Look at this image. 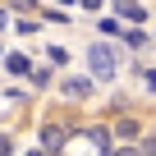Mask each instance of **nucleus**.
<instances>
[{"label": "nucleus", "mask_w": 156, "mask_h": 156, "mask_svg": "<svg viewBox=\"0 0 156 156\" xmlns=\"http://www.w3.org/2000/svg\"><path fill=\"white\" fill-rule=\"evenodd\" d=\"M64 97H73V101H83V97H92V78H83V73H73V78H64Z\"/></svg>", "instance_id": "2"}, {"label": "nucleus", "mask_w": 156, "mask_h": 156, "mask_svg": "<svg viewBox=\"0 0 156 156\" xmlns=\"http://www.w3.org/2000/svg\"><path fill=\"white\" fill-rule=\"evenodd\" d=\"M87 69H92V78H115V51L106 41L87 46Z\"/></svg>", "instance_id": "1"}, {"label": "nucleus", "mask_w": 156, "mask_h": 156, "mask_svg": "<svg viewBox=\"0 0 156 156\" xmlns=\"http://www.w3.org/2000/svg\"><path fill=\"white\" fill-rule=\"evenodd\" d=\"M9 73H32V64H28L23 55H9Z\"/></svg>", "instance_id": "5"}, {"label": "nucleus", "mask_w": 156, "mask_h": 156, "mask_svg": "<svg viewBox=\"0 0 156 156\" xmlns=\"http://www.w3.org/2000/svg\"><path fill=\"white\" fill-rule=\"evenodd\" d=\"M9 151H14V142H9L5 133H0V156H9Z\"/></svg>", "instance_id": "8"}, {"label": "nucleus", "mask_w": 156, "mask_h": 156, "mask_svg": "<svg viewBox=\"0 0 156 156\" xmlns=\"http://www.w3.org/2000/svg\"><path fill=\"white\" fill-rule=\"evenodd\" d=\"M142 83H147V87L156 92V69H147V73H142Z\"/></svg>", "instance_id": "9"}, {"label": "nucleus", "mask_w": 156, "mask_h": 156, "mask_svg": "<svg viewBox=\"0 0 156 156\" xmlns=\"http://www.w3.org/2000/svg\"><path fill=\"white\" fill-rule=\"evenodd\" d=\"M5 23H9V19H5V9H0V32H5Z\"/></svg>", "instance_id": "11"}, {"label": "nucleus", "mask_w": 156, "mask_h": 156, "mask_svg": "<svg viewBox=\"0 0 156 156\" xmlns=\"http://www.w3.org/2000/svg\"><path fill=\"white\" fill-rule=\"evenodd\" d=\"M115 133H119V138H133V133H138V124H133V119H119V124H115Z\"/></svg>", "instance_id": "6"}, {"label": "nucleus", "mask_w": 156, "mask_h": 156, "mask_svg": "<svg viewBox=\"0 0 156 156\" xmlns=\"http://www.w3.org/2000/svg\"><path fill=\"white\" fill-rule=\"evenodd\" d=\"M41 142H46V147H60V142H64V133H60V129H51V124H46V129H41Z\"/></svg>", "instance_id": "4"}, {"label": "nucleus", "mask_w": 156, "mask_h": 156, "mask_svg": "<svg viewBox=\"0 0 156 156\" xmlns=\"http://www.w3.org/2000/svg\"><path fill=\"white\" fill-rule=\"evenodd\" d=\"M106 5V0H83V9H101Z\"/></svg>", "instance_id": "10"}, {"label": "nucleus", "mask_w": 156, "mask_h": 156, "mask_svg": "<svg viewBox=\"0 0 156 156\" xmlns=\"http://www.w3.org/2000/svg\"><path fill=\"white\" fill-rule=\"evenodd\" d=\"M106 156H142V151H133V147H115V151H106Z\"/></svg>", "instance_id": "7"}, {"label": "nucleus", "mask_w": 156, "mask_h": 156, "mask_svg": "<svg viewBox=\"0 0 156 156\" xmlns=\"http://www.w3.org/2000/svg\"><path fill=\"white\" fill-rule=\"evenodd\" d=\"M110 5H115V14H124L129 23H142L147 14H142V5H138V0H110Z\"/></svg>", "instance_id": "3"}]
</instances>
